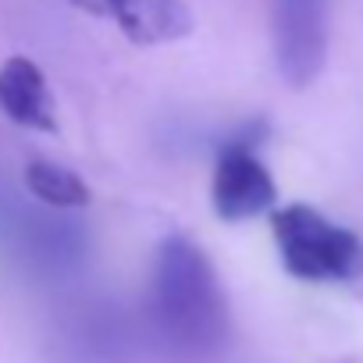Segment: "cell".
I'll return each instance as SVG.
<instances>
[{"label":"cell","instance_id":"6da1fadb","mask_svg":"<svg viewBox=\"0 0 363 363\" xmlns=\"http://www.w3.org/2000/svg\"><path fill=\"white\" fill-rule=\"evenodd\" d=\"M153 317L167 342L189 352L218 345L228 328V303L211 260L182 235L164 239L157 250Z\"/></svg>","mask_w":363,"mask_h":363},{"label":"cell","instance_id":"52a82bcc","mask_svg":"<svg viewBox=\"0 0 363 363\" xmlns=\"http://www.w3.org/2000/svg\"><path fill=\"white\" fill-rule=\"evenodd\" d=\"M26 186H29V193L40 203L57 207V211H79V207L93 203V189L75 171H68V167H61L54 160H29Z\"/></svg>","mask_w":363,"mask_h":363},{"label":"cell","instance_id":"ba28073f","mask_svg":"<svg viewBox=\"0 0 363 363\" xmlns=\"http://www.w3.org/2000/svg\"><path fill=\"white\" fill-rule=\"evenodd\" d=\"M75 8H82L86 15H96V18H107L114 22L118 11H121V0H72Z\"/></svg>","mask_w":363,"mask_h":363},{"label":"cell","instance_id":"5b68a950","mask_svg":"<svg viewBox=\"0 0 363 363\" xmlns=\"http://www.w3.org/2000/svg\"><path fill=\"white\" fill-rule=\"evenodd\" d=\"M0 114L33 132H57L54 93L36 61L8 57L0 65Z\"/></svg>","mask_w":363,"mask_h":363},{"label":"cell","instance_id":"7a4b0ae2","mask_svg":"<svg viewBox=\"0 0 363 363\" xmlns=\"http://www.w3.org/2000/svg\"><path fill=\"white\" fill-rule=\"evenodd\" d=\"M271 235L281 267L299 281L335 285L363 278V239L310 203L278 207L271 214Z\"/></svg>","mask_w":363,"mask_h":363},{"label":"cell","instance_id":"8992f818","mask_svg":"<svg viewBox=\"0 0 363 363\" xmlns=\"http://www.w3.org/2000/svg\"><path fill=\"white\" fill-rule=\"evenodd\" d=\"M114 26L135 47H160V43L186 40L196 29V18L189 4H182V0H121Z\"/></svg>","mask_w":363,"mask_h":363},{"label":"cell","instance_id":"3957f363","mask_svg":"<svg viewBox=\"0 0 363 363\" xmlns=\"http://www.w3.org/2000/svg\"><path fill=\"white\" fill-rule=\"evenodd\" d=\"M211 203L225 225H242L278 211V182L246 135L225 143L211 178Z\"/></svg>","mask_w":363,"mask_h":363},{"label":"cell","instance_id":"277c9868","mask_svg":"<svg viewBox=\"0 0 363 363\" xmlns=\"http://www.w3.org/2000/svg\"><path fill=\"white\" fill-rule=\"evenodd\" d=\"M278 68L303 89L324 68L328 50V0H278Z\"/></svg>","mask_w":363,"mask_h":363}]
</instances>
